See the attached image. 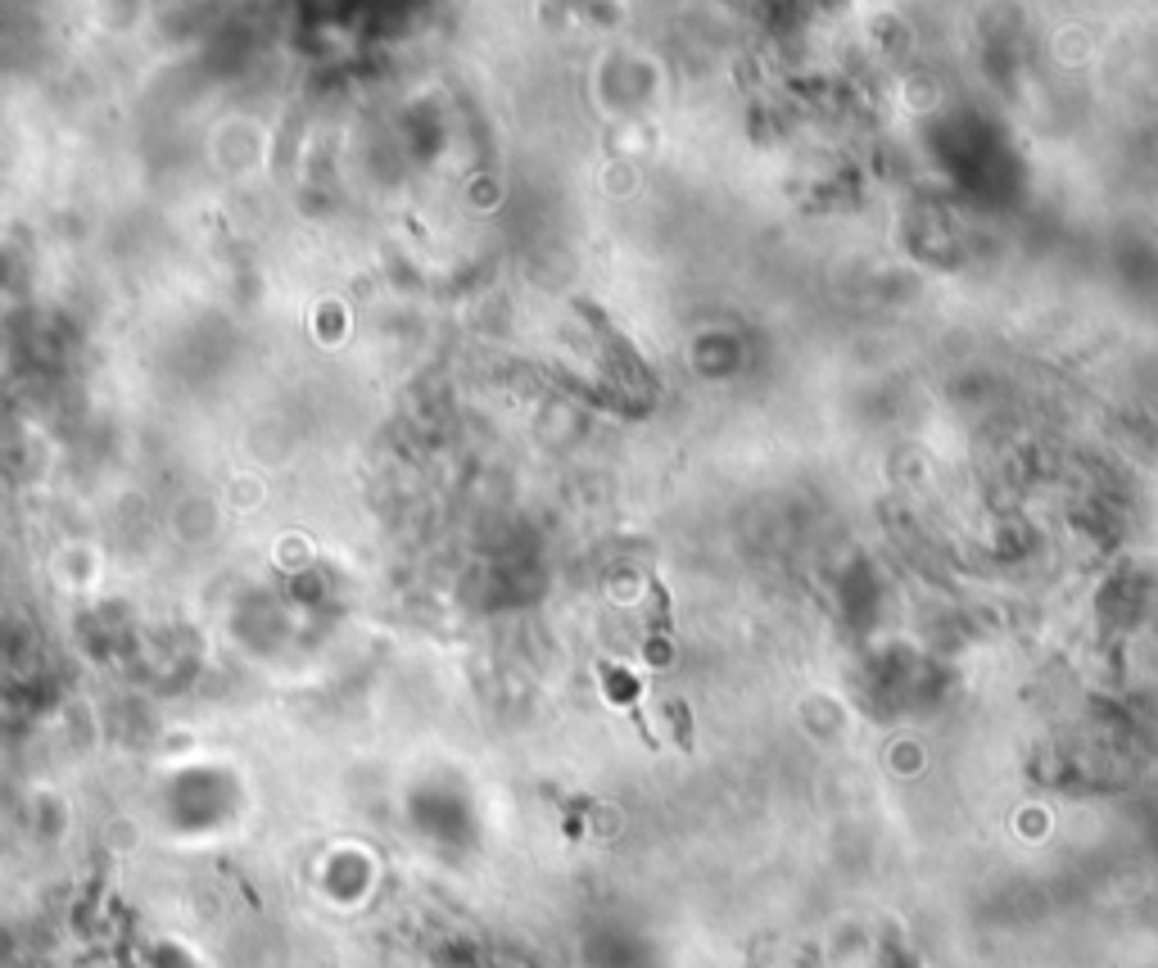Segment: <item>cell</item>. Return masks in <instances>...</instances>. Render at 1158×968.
Listing matches in <instances>:
<instances>
[{"mask_svg": "<svg viewBox=\"0 0 1158 968\" xmlns=\"http://www.w3.org/2000/svg\"><path fill=\"white\" fill-rule=\"evenodd\" d=\"M579 313H585V322H589V326L598 330V340H602V349H607V354H611V358H615V362H620L624 371H634V376H648V367L639 362V354H634L630 345H624V335H615V330H611V322H607L602 313H593V304H579Z\"/></svg>", "mask_w": 1158, "mask_h": 968, "instance_id": "obj_1", "label": "cell"}, {"mask_svg": "<svg viewBox=\"0 0 1158 968\" xmlns=\"http://www.w3.org/2000/svg\"><path fill=\"white\" fill-rule=\"evenodd\" d=\"M598 674H602L607 697H611L615 706H634V711H639V680H634L630 670H620V665H598Z\"/></svg>", "mask_w": 1158, "mask_h": 968, "instance_id": "obj_2", "label": "cell"}]
</instances>
